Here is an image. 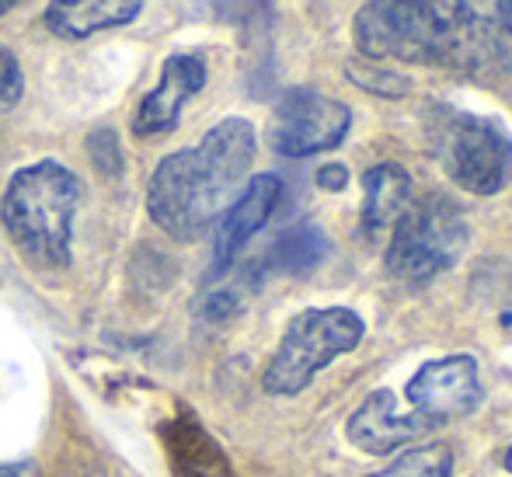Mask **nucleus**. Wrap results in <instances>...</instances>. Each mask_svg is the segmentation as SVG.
I'll use <instances>...</instances> for the list:
<instances>
[{"label": "nucleus", "mask_w": 512, "mask_h": 477, "mask_svg": "<svg viewBox=\"0 0 512 477\" xmlns=\"http://www.w3.org/2000/svg\"><path fill=\"white\" fill-rule=\"evenodd\" d=\"M352 39L366 60L488 74L509 63L499 28L471 0H366L352 18Z\"/></svg>", "instance_id": "nucleus-1"}, {"label": "nucleus", "mask_w": 512, "mask_h": 477, "mask_svg": "<svg viewBox=\"0 0 512 477\" xmlns=\"http://www.w3.org/2000/svg\"><path fill=\"white\" fill-rule=\"evenodd\" d=\"M255 154V126L241 115L220 119L196 147L168 154L147 185V213L154 227L182 244L209 234L244 189Z\"/></svg>", "instance_id": "nucleus-2"}, {"label": "nucleus", "mask_w": 512, "mask_h": 477, "mask_svg": "<svg viewBox=\"0 0 512 477\" xmlns=\"http://www.w3.org/2000/svg\"><path fill=\"white\" fill-rule=\"evenodd\" d=\"M84 185L67 164L35 161L11 175L0 195V223L14 251L39 272H60L74 258V220Z\"/></svg>", "instance_id": "nucleus-3"}, {"label": "nucleus", "mask_w": 512, "mask_h": 477, "mask_svg": "<svg viewBox=\"0 0 512 477\" xmlns=\"http://www.w3.org/2000/svg\"><path fill=\"white\" fill-rule=\"evenodd\" d=\"M425 136L450 182L464 192L499 195L512 182V136L502 122L436 105Z\"/></svg>", "instance_id": "nucleus-4"}, {"label": "nucleus", "mask_w": 512, "mask_h": 477, "mask_svg": "<svg viewBox=\"0 0 512 477\" xmlns=\"http://www.w3.org/2000/svg\"><path fill=\"white\" fill-rule=\"evenodd\" d=\"M366 335L363 317L352 307H310L286 324L279 349L262 373V387L272 397H297L328 370L338 356L359 349Z\"/></svg>", "instance_id": "nucleus-5"}, {"label": "nucleus", "mask_w": 512, "mask_h": 477, "mask_svg": "<svg viewBox=\"0 0 512 477\" xmlns=\"http://www.w3.org/2000/svg\"><path fill=\"white\" fill-rule=\"evenodd\" d=\"M471 241L464 213L446 195H422L391 227L387 272L405 286H429L460 262Z\"/></svg>", "instance_id": "nucleus-6"}, {"label": "nucleus", "mask_w": 512, "mask_h": 477, "mask_svg": "<svg viewBox=\"0 0 512 477\" xmlns=\"http://www.w3.org/2000/svg\"><path fill=\"white\" fill-rule=\"evenodd\" d=\"M352 129V108L314 88H290L272 105L269 147L279 157H314L342 147Z\"/></svg>", "instance_id": "nucleus-7"}, {"label": "nucleus", "mask_w": 512, "mask_h": 477, "mask_svg": "<svg viewBox=\"0 0 512 477\" xmlns=\"http://www.w3.org/2000/svg\"><path fill=\"white\" fill-rule=\"evenodd\" d=\"M405 397L411 404V415L422 418L429 429L460 422V418L474 415L481 397H485L478 380V363L471 356L432 359L408 380Z\"/></svg>", "instance_id": "nucleus-8"}, {"label": "nucleus", "mask_w": 512, "mask_h": 477, "mask_svg": "<svg viewBox=\"0 0 512 477\" xmlns=\"http://www.w3.org/2000/svg\"><path fill=\"white\" fill-rule=\"evenodd\" d=\"M206 88V63L192 53H175L164 60L161 81L140 98L133 115V133L154 140L182 122V108Z\"/></svg>", "instance_id": "nucleus-9"}, {"label": "nucleus", "mask_w": 512, "mask_h": 477, "mask_svg": "<svg viewBox=\"0 0 512 477\" xmlns=\"http://www.w3.org/2000/svg\"><path fill=\"white\" fill-rule=\"evenodd\" d=\"M279 199H283V178L265 171L244 182V189L234 195L223 216L216 220V234H213V258L216 269H227L237 255L244 251V244L272 220Z\"/></svg>", "instance_id": "nucleus-10"}, {"label": "nucleus", "mask_w": 512, "mask_h": 477, "mask_svg": "<svg viewBox=\"0 0 512 477\" xmlns=\"http://www.w3.org/2000/svg\"><path fill=\"white\" fill-rule=\"evenodd\" d=\"M425 432H432V429L418 415H401L398 397L387 387L373 390V394L352 411L349 422H345V439H349L356 450L370 453V457L405 450L415 439H422Z\"/></svg>", "instance_id": "nucleus-11"}, {"label": "nucleus", "mask_w": 512, "mask_h": 477, "mask_svg": "<svg viewBox=\"0 0 512 477\" xmlns=\"http://www.w3.org/2000/svg\"><path fill=\"white\" fill-rule=\"evenodd\" d=\"M147 0H49L42 11L46 28L63 42H84L91 35L133 25Z\"/></svg>", "instance_id": "nucleus-12"}, {"label": "nucleus", "mask_w": 512, "mask_h": 477, "mask_svg": "<svg viewBox=\"0 0 512 477\" xmlns=\"http://www.w3.org/2000/svg\"><path fill=\"white\" fill-rule=\"evenodd\" d=\"M411 202V175L401 164H373L363 171V230L380 237L398 223Z\"/></svg>", "instance_id": "nucleus-13"}, {"label": "nucleus", "mask_w": 512, "mask_h": 477, "mask_svg": "<svg viewBox=\"0 0 512 477\" xmlns=\"http://www.w3.org/2000/svg\"><path fill=\"white\" fill-rule=\"evenodd\" d=\"M453 474V450L446 443L405 446L384 471L370 477H450Z\"/></svg>", "instance_id": "nucleus-14"}, {"label": "nucleus", "mask_w": 512, "mask_h": 477, "mask_svg": "<svg viewBox=\"0 0 512 477\" xmlns=\"http://www.w3.org/2000/svg\"><path fill=\"white\" fill-rule=\"evenodd\" d=\"M324 251H328V241H324L321 230L297 227L276 244V262H279V269H286V272H307L310 265L321 262Z\"/></svg>", "instance_id": "nucleus-15"}, {"label": "nucleus", "mask_w": 512, "mask_h": 477, "mask_svg": "<svg viewBox=\"0 0 512 477\" xmlns=\"http://www.w3.org/2000/svg\"><path fill=\"white\" fill-rule=\"evenodd\" d=\"M345 77H349L356 88L370 91V95H380V98H401L411 91L408 77H401L398 70L384 67V63H377V60H366V56L352 60L349 67H345Z\"/></svg>", "instance_id": "nucleus-16"}, {"label": "nucleus", "mask_w": 512, "mask_h": 477, "mask_svg": "<svg viewBox=\"0 0 512 477\" xmlns=\"http://www.w3.org/2000/svg\"><path fill=\"white\" fill-rule=\"evenodd\" d=\"M88 154L102 175L108 178L122 175V147H119V133H115V129H108V126L95 129V133L88 136Z\"/></svg>", "instance_id": "nucleus-17"}, {"label": "nucleus", "mask_w": 512, "mask_h": 477, "mask_svg": "<svg viewBox=\"0 0 512 477\" xmlns=\"http://www.w3.org/2000/svg\"><path fill=\"white\" fill-rule=\"evenodd\" d=\"M25 95V74H21V63L11 49L0 42V115L11 112L14 105Z\"/></svg>", "instance_id": "nucleus-18"}, {"label": "nucleus", "mask_w": 512, "mask_h": 477, "mask_svg": "<svg viewBox=\"0 0 512 477\" xmlns=\"http://www.w3.org/2000/svg\"><path fill=\"white\" fill-rule=\"evenodd\" d=\"M317 182H321V189H342V185H345V168L331 164V168H324L321 175H317Z\"/></svg>", "instance_id": "nucleus-19"}, {"label": "nucleus", "mask_w": 512, "mask_h": 477, "mask_svg": "<svg viewBox=\"0 0 512 477\" xmlns=\"http://www.w3.org/2000/svg\"><path fill=\"white\" fill-rule=\"evenodd\" d=\"M495 21L506 35H512V0H495Z\"/></svg>", "instance_id": "nucleus-20"}, {"label": "nucleus", "mask_w": 512, "mask_h": 477, "mask_svg": "<svg viewBox=\"0 0 512 477\" xmlns=\"http://www.w3.org/2000/svg\"><path fill=\"white\" fill-rule=\"evenodd\" d=\"M35 464L32 460H18V464H0V477H32Z\"/></svg>", "instance_id": "nucleus-21"}, {"label": "nucleus", "mask_w": 512, "mask_h": 477, "mask_svg": "<svg viewBox=\"0 0 512 477\" xmlns=\"http://www.w3.org/2000/svg\"><path fill=\"white\" fill-rule=\"evenodd\" d=\"M18 4H21V0H0V14H7L11 7H18Z\"/></svg>", "instance_id": "nucleus-22"}, {"label": "nucleus", "mask_w": 512, "mask_h": 477, "mask_svg": "<svg viewBox=\"0 0 512 477\" xmlns=\"http://www.w3.org/2000/svg\"><path fill=\"white\" fill-rule=\"evenodd\" d=\"M502 464H506V471L512 474V446H509V450H506V457H502Z\"/></svg>", "instance_id": "nucleus-23"}]
</instances>
